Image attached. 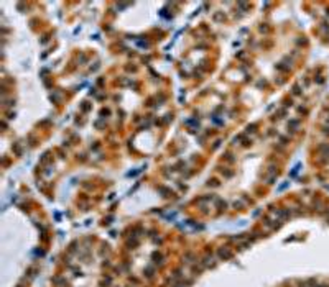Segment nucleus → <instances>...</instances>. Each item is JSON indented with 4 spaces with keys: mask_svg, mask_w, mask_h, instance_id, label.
<instances>
[{
    "mask_svg": "<svg viewBox=\"0 0 329 287\" xmlns=\"http://www.w3.org/2000/svg\"><path fill=\"white\" fill-rule=\"evenodd\" d=\"M199 263L202 264V268L204 269H209V268H214V266H216V256H214V254H211V253H207L204 258H202V261H199Z\"/></svg>",
    "mask_w": 329,
    "mask_h": 287,
    "instance_id": "nucleus-1",
    "label": "nucleus"
},
{
    "mask_svg": "<svg viewBox=\"0 0 329 287\" xmlns=\"http://www.w3.org/2000/svg\"><path fill=\"white\" fill-rule=\"evenodd\" d=\"M217 258L219 259H231L232 258V251L229 249L227 246H221V248H217Z\"/></svg>",
    "mask_w": 329,
    "mask_h": 287,
    "instance_id": "nucleus-2",
    "label": "nucleus"
},
{
    "mask_svg": "<svg viewBox=\"0 0 329 287\" xmlns=\"http://www.w3.org/2000/svg\"><path fill=\"white\" fill-rule=\"evenodd\" d=\"M276 174H278L276 168H275V166H270L268 171H267V182H268V184H273V181L276 179Z\"/></svg>",
    "mask_w": 329,
    "mask_h": 287,
    "instance_id": "nucleus-3",
    "label": "nucleus"
},
{
    "mask_svg": "<svg viewBox=\"0 0 329 287\" xmlns=\"http://www.w3.org/2000/svg\"><path fill=\"white\" fill-rule=\"evenodd\" d=\"M184 263H186V264H194V263H196V258H194V254L188 253L186 256H184Z\"/></svg>",
    "mask_w": 329,
    "mask_h": 287,
    "instance_id": "nucleus-4",
    "label": "nucleus"
},
{
    "mask_svg": "<svg viewBox=\"0 0 329 287\" xmlns=\"http://www.w3.org/2000/svg\"><path fill=\"white\" fill-rule=\"evenodd\" d=\"M153 263L161 264V263H163V256H161L160 253H153Z\"/></svg>",
    "mask_w": 329,
    "mask_h": 287,
    "instance_id": "nucleus-5",
    "label": "nucleus"
},
{
    "mask_svg": "<svg viewBox=\"0 0 329 287\" xmlns=\"http://www.w3.org/2000/svg\"><path fill=\"white\" fill-rule=\"evenodd\" d=\"M286 287H293V285H291V284H286Z\"/></svg>",
    "mask_w": 329,
    "mask_h": 287,
    "instance_id": "nucleus-6",
    "label": "nucleus"
}]
</instances>
